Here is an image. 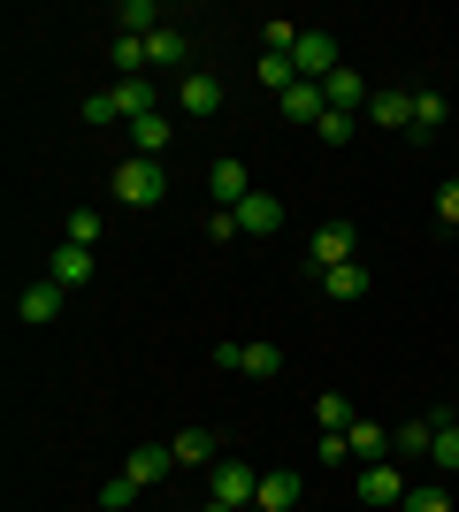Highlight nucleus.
<instances>
[{"mask_svg": "<svg viewBox=\"0 0 459 512\" xmlns=\"http://www.w3.org/2000/svg\"><path fill=\"white\" fill-rule=\"evenodd\" d=\"M108 62L123 69V77H138V69H146V39H131V31H115V46H108Z\"/></svg>", "mask_w": 459, "mask_h": 512, "instance_id": "393cba45", "label": "nucleus"}, {"mask_svg": "<svg viewBox=\"0 0 459 512\" xmlns=\"http://www.w3.org/2000/svg\"><path fill=\"white\" fill-rule=\"evenodd\" d=\"M169 451H176V467H215V459H222V444L207 436V428H184Z\"/></svg>", "mask_w": 459, "mask_h": 512, "instance_id": "aec40b11", "label": "nucleus"}, {"mask_svg": "<svg viewBox=\"0 0 459 512\" xmlns=\"http://www.w3.org/2000/svg\"><path fill=\"white\" fill-rule=\"evenodd\" d=\"M261 85L276 92V100H284V92L299 85V69H291V54H261Z\"/></svg>", "mask_w": 459, "mask_h": 512, "instance_id": "a878e982", "label": "nucleus"}, {"mask_svg": "<svg viewBox=\"0 0 459 512\" xmlns=\"http://www.w3.org/2000/svg\"><path fill=\"white\" fill-rule=\"evenodd\" d=\"M345 459H352V444H345V436H329V428H322V467H345Z\"/></svg>", "mask_w": 459, "mask_h": 512, "instance_id": "f704fd0d", "label": "nucleus"}, {"mask_svg": "<svg viewBox=\"0 0 459 512\" xmlns=\"http://www.w3.org/2000/svg\"><path fill=\"white\" fill-rule=\"evenodd\" d=\"M406 490H414V482H406V474H398L391 459L360 474V505H383V512H398V505H406Z\"/></svg>", "mask_w": 459, "mask_h": 512, "instance_id": "1a4fd4ad", "label": "nucleus"}, {"mask_svg": "<svg viewBox=\"0 0 459 512\" xmlns=\"http://www.w3.org/2000/svg\"><path fill=\"white\" fill-rule=\"evenodd\" d=\"M276 107H284L291 123H306V130H314V123H322V115H329L322 85H306V77H299V85H291V92H284V100H276Z\"/></svg>", "mask_w": 459, "mask_h": 512, "instance_id": "a211bd4d", "label": "nucleus"}, {"mask_svg": "<svg viewBox=\"0 0 459 512\" xmlns=\"http://www.w3.org/2000/svg\"><path fill=\"white\" fill-rule=\"evenodd\" d=\"M69 245H85V253L100 245V214H92V207H77V214H69Z\"/></svg>", "mask_w": 459, "mask_h": 512, "instance_id": "c756f323", "label": "nucleus"}, {"mask_svg": "<svg viewBox=\"0 0 459 512\" xmlns=\"http://www.w3.org/2000/svg\"><path fill=\"white\" fill-rule=\"evenodd\" d=\"M85 123H123V115H115V92H92V100H85Z\"/></svg>", "mask_w": 459, "mask_h": 512, "instance_id": "473e14b6", "label": "nucleus"}, {"mask_svg": "<svg viewBox=\"0 0 459 512\" xmlns=\"http://www.w3.org/2000/svg\"><path fill=\"white\" fill-rule=\"evenodd\" d=\"M108 92H115V115H123V123H146V115H161L146 77H123V85H108Z\"/></svg>", "mask_w": 459, "mask_h": 512, "instance_id": "f3484780", "label": "nucleus"}, {"mask_svg": "<svg viewBox=\"0 0 459 512\" xmlns=\"http://www.w3.org/2000/svg\"><path fill=\"white\" fill-rule=\"evenodd\" d=\"M345 444H352V459H368V467H383V459H391V436H383V421H352V428H345Z\"/></svg>", "mask_w": 459, "mask_h": 512, "instance_id": "6ab92c4d", "label": "nucleus"}, {"mask_svg": "<svg viewBox=\"0 0 459 512\" xmlns=\"http://www.w3.org/2000/svg\"><path fill=\"white\" fill-rule=\"evenodd\" d=\"M437 214H444V222L459 230V184H444V192H437Z\"/></svg>", "mask_w": 459, "mask_h": 512, "instance_id": "c9c22d12", "label": "nucleus"}, {"mask_svg": "<svg viewBox=\"0 0 459 512\" xmlns=\"http://www.w3.org/2000/svg\"><path fill=\"white\" fill-rule=\"evenodd\" d=\"M230 214H238L245 237H276V230H284V199H276V192H245Z\"/></svg>", "mask_w": 459, "mask_h": 512, "instance_id": "0eeeda50", "label": "nucleus"}, {"mask_svg": "<svg viewBox=\"0 0 459 512\" xmlns=\"http://www.w3.org/2000/svg\"><path fill=\"white\" fill-rule=\"evenodd\" d=\"M352 130H360V115H345V107H329L322 123H314V138H322V146H345Z\"/></svg>", "mask_w": 459, "mask_h": 512, "instance_id": "c85d7f7f", "label": "nucleus"}, {"mask_svg": "<svg viewBox=\"0 0 459 512\" xmlns=\"http://www.w3.org/2000/svg\"><path fill=\"white\" fill-rule=\"evenodd\" d=\"M452 505H459V490H452Z\"/></svg>", "mask_w": 459, "mask_h": 512, "instance_id": "58836bf2", "label": "nucleus"}, {"mask_svg": "<svg viewBox=\"0 0 459 512\" xmlns=\"http://www.w3.org/2000/svg\"><path fill=\"white\" fill-rule=\"evenodd\" d=\"M299 490H306V482H299L291 467H268V474H261V497H253V505H261V512H299Z\"/></svg>", "mask_w": 459, "mask_h": 512, "instance_id": "2eb2a0df", "label": "nucleus"}, {"mask_svg": "<svg viewBox=\"0 0 459 512\" xmlns=\"http://www.w3.org/2000/svg\"><path fill=\"white\" fill-rule=\"evenodd\" d=\"M429 459H437L444 474H459V421H452V413L437 421V444H429Z\"/></svg>", "mask_w": 459, "mask_h": 512, "instance_id": "b1692460", "label": "nucleus"}, {"mask_svg": "<svg viewBox=\"0 0 459 512\" xmlns=\"http://www.w3.org/2000/svg\"><path fill=\"white\" fill-rule=\"evenodd\" d=\"M429 444H437V421H406V428H391V451H406V459H429Z\"/></svg>", "mask_w": 459, "mask_h": 512, "instance_id": "4be33fe9", "label": "nucleus"}, {"mask_svg": "<svg viewBox=\"0 0 459 512\" xmlns=\"http://www.w3.org/2000/svg\"><path fill=\"white\" fill-rule=\"evenodd\" d=\"M207 497L245 512L253 497H261V467H245V459H215V467H207Z\"/></svg>", "mask_w": 459, "mask_h": 512, "instance_id": "f03ea898", "label": "nucleus"}, {"mask_svg": "<svg viewBox=\"0 0 459 512\" xmlns=\"http://www.w3.org/2000/svg\"><path fill=\"white\" fill-rule=\"evenodd\" d=\"M131 146H138V153L153 161V153L169 146V115H146V123H131Z\"/></svg>", "mask_w": 459, "mask_h": 512, "instance_id": "bb28decb", "label": "nucleus"}, {"mask_svg": "<svg viewBox=\"0 0 459 512\" xmlns=\"http://www.w3.org/2000/svg\"><path fill=\"white\" fill-rule=\"evenodd\" d=\"M207 237H215V245H230V237H238V214L215 207V214H207Z\"/></svg>", "mask_w": 459, "mask_h": 512, "instance_id": "72a5a7b5", "label": "nucleus"}, {"mask_svg": "<svg viewBox=\"0 0 459 512\" xmlns=\"http://www.w3.org/2000/svg\"><path fill=\"white\" fill-rule=\"evenodd\" d=\"M414 130H421V138H429V130H444V92H429V85L414 92Z\"/></svg>", "mask_w": 459, "mask_h": 512, "instance_id": "cd10ccee", "label": "nucleus"}, {"mask_svg": "<svg viewBox=\"0 0 459 512\" xmlns=\"http://www.w3.org/2000/svg\"><path fill=\"white\" fill-rule=\"evenodd\" d=\"M215 107H222V85L207 77V69H184V77H176V115H192V123H207Z\"/></svg>", "mask_w": 459, "mask_h": 512, "instance_id": "39448f33", "label": "nucleus"}, {"mask_svg": "<svg viewBox=\"0 0 459 512\" xmlns=\"http://www.w3.org/2000/svg\"><path fill=\"white\" fill-rule=\"evenodd\" d=\"M215 367H238V375L268 383V375H284V352L276 344H215Z\"/></svg>", "mask_w": 459, "mask_h": 512, "instance_id": "20e7f679", "label": "nucleus"}, {"mask_svg": "<svg viewBox=\"0 0 459 512\" xmlns=\"http://www.w3.org/2000/svg\"><path fill=\"white\" fill-rule=\"evenodd\" d=\"M131 497H138V482H131V474H115L108 490H100V505H108V512H123V505H131Z\"/></svg>", "mask_w": 459, "mask_h": 512, "instance_id": "2f4dec72", "label": "nucleus"}, {"mask_svg": "<svg viewBox=\"0 0 459 512\" xmlns=\"http://www.w3.org/2000/svg\"><path fill=\"white\" fill-rule=\"evenodd\" d=\"M123 474H131L138 490H153V482H169V474H176V451H169V444H138Z\"/></svg>", "mask_w": 459, "mask_h": 512, "instance_id": "4468645a", "label": "nucleus"}, {"mask_svg": "<svg viewBox=\"0 0 459 512\" xmlns=\"http://www.w3.org/2000/svg\"><path fill=\"white\" fill-rule=\"evenodd\" d=\"M115 199H123V207H161V199H169V176H161V161L131 153V161L115 169Z\"/></svg>", "mask_w": 459, "mask_h": 512, "instance_id": "f257e3e1", "label": "nucleus"}, {"mask_svg": "<svg viewBox=\"0 0 459 512\" xmlns=\"http://www.w3.org/2000/svg\"><path fill=\"white\" fill-rule=\"evenodd\" d=\"M291 69H299L306 85H329V77H337V39H329V31H299V46H291Z\"/></svg>", "mask_w": 459, "mask_h": 512, "instance_id": "7ed1b4c3", "label": "nucleus"}, {"mask_svg": "<svg viewBox=\"0 0 459 512\" xmlns=\"http://www.w3.org/2000/svg\"><path fill=\"white\" fill-rule=\"evenodd\" d=\"M352 421H360V413H352L345 398H337V390H322V398H314V428H329V436H345Z\"/></svg>", "mask_w": 459, "mask_h": 512, "instance_id": "5701e85b", "label": "nucleus"}, {"mask_svg": "<svg viewBox=\"0 0 459 512\" xmlns=\"http://www.w3.org/2000/svg\"><path fill=\"white\" fill-rule=\"evenodd\" d=\"M199 512H238V505H215V497H207V505H199Z\"/></svg>", "mask_w": 459, "mask_h": 512, "instance_id": "e433bc0d", "label": "nucleus"}, {"mask_svg": "<svg viewBox=\"0 0 459 512\" xmlns=\"http://www.w3.org/2000/svg\"><path fill=\"white\" fill-rule=\"evenodd\" d=\"M245 192H253V169H245L238 153H222L215 169H207V199H215V207H238Z\"/></svg>", "mask_w": 459, "mask_h": 512, "instance_id": "6e6552de", "label": "nucleus"}, {"mask_svg": "<svg viewBox=\"0 0 459 512\" xmlns=\"http://www.w3.org/2000/svg\"><path fill=\"white\" fill-rule=\"evenodd\" d=\"M322 100H329V107H345V115H368L375 85H368V77H360V69H337V77H329V85H322Z\"/></svg>", "mask_w": 459, "mask_h": 512, "instance_id": "f8f14e48", "label": "nucleus"}, {"mask_svg": "<svg viewBox=\"0 0 459 512\" xmlns=\"http://www.w3.org/2000/svg\"><path fill=\"white\" fill-rule=\"evenodd\" d=\"M184 54H192V39H184V31H169V23L146 39V62H153V69H184Z\"/></svg>", "mask_w": 459, "mask_h": 512, "instance_id": "412c9836", "label": "nucleus"}, {"mask_svg": "<svg viewBox=\"0 0 459 512\" xmlns=\"http://www.w3.org/2000/svg\"><path fill=\"white\" fill-rule=\"evenodd\" d=\"M345 260H360V230L352 222H322L314 230V268H345Z\"/></svg>", "mask_w": 459, "mask_h": 512, "instance_id": "9d476101", "label": "nucleus"}, {"mask_svg": "<svg viewBox=\"0 0 459 512\" xmlns=\"http://www.w3.org/2000/svg\"><path fill=\"white\" fill-rule=\"evenodd\" d=\"M62 299H69L62 283H54V276H39V283H23V291H16V314L31 321V329H46V321H62Z\"/></svg>", "mask_w": 459, "mask_h": 512, "instance_id": "423d86ee", "label": "nucleus"}, {"mask_svg": "<svg viewBox=\"0 0 459 512\" xmlns=\"http://www.w3.org/2000/svg\"><path fill=\"white\" fill-rule=\"evenodd\" d=\"M398 512H459V505L444 490H406V505H398Z\"/></svg>", "mask_w": 459, "mask_h": 512, "instance_id": "7c9ffc66", "label": "nucleus"}, {"mask_svg": "<svg viewBox=\"0 0 459 512\" xmlns=\"http://www.w3.org/2000/svg\"><path fill=\"white\" fill-rule=\"evenodd\" d=\"M452 237H459V230H452Z\"/></svg>", "mask_w": 459, "mask_h": 512, "instance_id": "ea45409f", "label": "nucleus"}, {"mask_svg": "<svg viewBox=\"0 0 459 512\" xmlns=\"http://www.w3.org/2000/svg\"><path fill=\"white\" fill-rule=\"evenodd\" d=\"M46 276L62 283V291H85V283H92V253L62 237V245H54V260H46Z\"/></svg>", "mask_w": 459, "mask_h": 512, "instance_id": "9b49d317", "label": "nucleus"}, {"mask_svg": "<svg viewBox=\"0 0 459 512\" xmlns=\"http://www.w3.org/2000/svg\"><path fill=\"white\" fill-rule=\"evenodd\" d=\"M322 299H337V306L368 299V268H360V260H345V268H322Z\"/></svg>", "mask_w": 459, "mask_h": 512, "instance_id": "dca6fc26", "label": "nucleus"}, {"mask_svg": "<svg viewBox=\"0 0 459 512\" xmlns=\"http://www.w3.org/2000/svg\"><path fill=\"white\" fill-rule=\"evenodd\" d=\"M368 123H375V130H414V92L383 85V92L368 100Z\"/></svg>", "mask_w": 459, "mask_h": 512, "instance_id": "ddd939ff", "label": "nucleus"}, {"mask_svg": "<svg viewBox=\"0 0 459 512\" xmlns=\"http://www.w3.org/2000/svg\"><path fill=\"white\" fill-rule=\"evenodd\" d=\"M245 512H261V505H245Z\"/></svg>", "mask_w": 459, "mask_h": 512, "instance_id": "4c0bfd02", "label": "nucleus"}]
</instances>
